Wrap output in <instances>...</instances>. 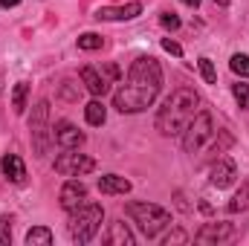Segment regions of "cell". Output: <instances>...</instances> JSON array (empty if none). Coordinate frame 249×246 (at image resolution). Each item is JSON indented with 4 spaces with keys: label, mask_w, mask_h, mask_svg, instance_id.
<instances>
[{
    "label": "cell",
    "mask_w": 249,
    "mask_h": 246,
    "mask_svg": "<svg viewBox=\"0 0 249 246\" xmlns=\"http://www.w3.org/2000/svg\"><path fill=\"white\" fill-rule=\"evenodd\" d=\"M162 90V67L151 55H139L130 64L127 78L113 93V107L119 113H142L148 110Z\"/></svg>",
    "instance_id": "1"
},
{
    "label": "cell",
    "mask_w": 249,
    "mask_h": 246,
    "mask_svg": "<svg viewBox=\"0 0 249 246\" xmlns=\"http://www.w3.org/2000/svg\"><path fill=\"white\" fill-rule=\"evenodd\" d=\"M197 107H200L197 90H194V87H177V90L162 102V107L157 110L154 124H157V130H160L162 136H183V130H186L188 122L194 119Z\"/></svg>",
    "instance_id": "2"
},
{
    "label": "cell",
    "mask_w": 249,
    "mask_h": 246,
    "mask_svg": "<svg viewBox=\"0 0 249 246\" xmlns=\"http://www.w3.org/2000/svg\"><path fill=\"white\" fill-rule=\"evenodd\" d=\"M124 214L139 226V232L148 238V241H157L168 226H171V211H165L162 206L157 203H148V200H133L124 206Z\"/></svg>",
    "instance_id": "3"
},
{
    "label": "cell",
    "mask_w": 249,
    "mask_h": 246,
    "mask_svg": "<svg viewBox=\"0 0 249 246\" xmlns=\"http://www.w3.org/2000/svg\"><path fill=\"white\" fill-rule=\"evenodd\" d=\"M102 223H105V209H102L99 203H81L78 209L70 211V223H67V229H70V238H72L75 244L84 246V244H90V241L99 235Z\"/></svg>",
    "instance_id": "4"
},
{
    "label": "cell",
    "mask_w": 249,
    "mask_h": 246,
    "mask_svg": "<svg viewBox=\"0 0 249 246\" xmlns=\"http://www.w3.org/2000/svg\"><path fill=\"white\" fill-rule=\"evenodd\" d=\"M29 139H32V154L38 159L47 157L50 151V142H53V127H50V102L41 99L35 107H32V116H29Z\"/></svg>",
    "instance_id": "5"
},
{
    "label": "cell",
    "mask_w": 249,
    "mask_h": 246,
    "mask_svg": "<svg viewBox=\"0 0 249 246\" xmlns=\"http://www.w3.org/2000/svg\"><path fill=\"white\" fill-rule=\"evenodd\" d=\"M212 136H214V116H212L209 110H197L194 119L188 122V127L183 130V151H186V154L203 151Z\"/></svg>",
    "instance_id": "6"
},
{
    "label": "cell",
    "mask_w": 249,
    "mask_h": 246,
    "mask_svg": "<svg viewBox=\"0 0 249 246\" xmlns=\"http://www.w3.org/2000/svg\"><path fill=\"white\" fill-rule=\"evenodd\" d=\"M96 168V159L87 154H78V148H64V154L55 157V174L61 177H84Z\"/></svg>",
    "instance_id": "7"
},
{
    "label": "cell",
    "mask_w": 249,
    "mask_h": 246,
    "mask_svg": "<svg viewBox=\"0 0 249 246\" xmlns=\"http://www.w3.org/2000/svg\"><path fill=\"white\" fill-rule=\"evenodd\" d=\"M235 238V226L232 223H206L197 235H194V244H203V246H217V244H226Z\"/></svg>",
    "instance_id": "8"
},
{
    "label": "cell",
    "mask_w": 249,
    "mask_h": 246,
    "mask_svg": "<svg viewBox=\"0 0 249 246\" xmlns=\"http://www.w3.org/2000/svg\"><path fill=\"white\" fill-rule=\"evenodd\" d=\"M58 203H61V209L70 214L72 209H78L81 203H87V185L81 183V180H75V177H70L67 183L61 185V194H58Z\"/></svg>",
    "instance_id": "9"
},
{
    "label": "cell",
    "mask_w": 249,
    "mask_h": 246,
    "mask_svg": "<svg viewBox=\"0 0 249 246\" xmlns=\"http://www.w3.org/2000/svg\"><path fill=\"white\" fill-rule=\"evenodd\" d=\"M235 180H238V168H235V162L226 159V157H220V159L212 165V171H209V183L214 185V188H229Z\"/></svg>",
    "instance_id": "10"
},
{
    "label": "cell",
    "mask_w": 249,
    "mask_h": 246,
    "mask_svg": "<svg viewBox=\"0 0 249 246\" xmlns=\"http://www.w3.org/2000/svg\"><path fill=\"white\" fill-rule=\"evenodd\" d=\"M53 142H58L61 148H81L84 145V133L72 122L61 119V122H55V127H53Z\"/></svg>",
    "instance_id": "11"
},
{
    "label": "cell",
    "mask_w": 249,
    "mask_h": 246,
    "mask_svg": "<svg viewBox=\"0 0 249 246\" xmlns=\"http://www.w3.org/2000/svg\"><path fill=\"white\" fill-rule=\"evenodd\" d=\"M81 84H84L93 96H105L113 81H110L107 72H102V70H96V67H84V70H81Z\"/></svg>",
    "instance_id": "12"
},
{
    "label": "cell",
    "mask_w": 249,
    "mask_h": 246,
    "mask_svg": "<svg viewBox=\"0 0 249 246\" xmlns=\"http://www.w3.org/2000/svg\"><path fill=\"white\" fill-rule=\"evenodd\" d=\"M105 244L107 246H133L136 238H133V232H130V226L124 220H113L107 226V232H105Z\"/></svg>",
    "instance_id": "13"
},
{
    "label": "cell",
    "mask_w": 249,
    "mask_h": 246,
    "mask_svg": "<svg viewBox=\"0 0 249 246\" xmlns=\"http://www.w3.org/2000/svg\"><path fill=\"white\" fill-rule=\"evenodd\" d=\"M136 15H142V6H139V3L107 6V9H99V12H96V18H99V20H133Z\"/></svg>",
    "instance_id": "14"
},
{
    "label": "cell",
    "mask_w": 249,
    "mask_h": 246,
    "mask_svg": "<svg viewBox=\"0 0 249 246\" xmlns=\"http://www.w3.org/2000/svg\"><path fill=\"white\" fill-rule=\"evenodd\" d=\"M0 168L6 174V180H12V183H23L26 180V165H23V159L18 154H6L0 159Z\"/></svg>",
    "instance_id": "15"
},
{
    "label": "cell",
    "mask_w": 249,
    "mask_h": 246,
    "mask_svg": "<svg viewBox=\"0 0 249 246\" xmlns=\"http://www.w3.org/2000/svg\"><path fill=\"white\" fill-rule=\"evenodd\" d=\"M99 191L102 194H127L130 180L122 174H105V177H99Z\"/></svg>",
    "instance_id": "16"
},
{
    "label": "cell",
    "mask_w": 249,
    "mask_h": 246,
    "mask_svg": "<svg viewBox=\"0 0 249 246\" xmlns=\"http://www.w3.org/2000/svg\"><path fill=\"white\" fill-rule=\"evenodd\" d=\"M84 119H87V124H105V119H107V107L99 102V99H93L87 107H84Z\"/></svg>",
    "instance_id": "17"
},
{
    "label": "cell",
    "mask_w": 249,
    "mask_h": 246,
    "mask_svg": "<svg viewBox=\"0 0 249 246\" xmlns=\"http://www.w3.org/2000/svg\"><path fill=\"white\" fill-rule=\"evenodd\" d=\"M26 244L29 246H50L53 244V232L47 226H35V229L26 232Z\"/></svg>",
    "instance_id": "18"
},
{
    "label": "cell",
    "mask_w": 249,
    "mask_h": 246,
    "mask_svg": "<svg viewBox=\"0 0 249 246\" xmlns=\"http://www.w3.org/2000/svg\"><path fill=\"white\" fill-rule=\"evenodd\" d=\"M26 96H29V84H26V81H18V84H15V93H12V107H15V113H23V110H26Z\"/></svg>",
    "instance_id": "19"
},
{
    "label": "cell",
    "mask_w": 249,
    "mask_h": 246,
    "mask_svg": "<svg viewBox=\"0 0 249 246\" xmlns=\"http://www.w3.org/2000/svg\"><path fill=\"white\" fill-rule=\"evenodd\" d=\"M247 206H249V183H244V185H241V191L229 200V206H226V209H229L232 214H238V211H244Z\"/></svg>",
    "instance_id": "20"
},
{
    "label": "cell",
    "mask_w": 249,
    "mask_h": 246,
    "mask_svg": "<svg viewBox=\"0 0 249 246\" xmlns=\"http://www.w3.org/2000/svg\"><path fill=\"white\" fill-rule=\"evenodd\" d=\"M229 67H232V72H235V75L249 78V55H244V53H235V55L229 58Z\"/></svg>",
    "instance_id": "21"
},
{
    "label": "cell",
    "mask_w": 249,
    "mask_h": 246,
    "mask_svg": "<svg viewBox=\"0 0 249 246\" xmlns=\"http://www.w3.org/2000/svg\"><path fill=\"white\" fill-rule=\"evenodd\" d=\"M102 35H96V32H84V35H78V50H87V53H93V50H102Z\"/></svg>",
    "instance_id": "22"
},
{
    "label": "cell",
    "mask_w": 249,
    "mask_h": 246,
    "mask_svg": "<svg viewBox=\"0 0 249 246\" xmlns=\"http://www.w3.org/2000/svg\"><path fill=\"white\" fill-rule=\"evenodd\" d=\"M197 67H200V75L206 78V84H217V72H214V64L209 61V58H200V61H197Z\"/></svg>",
    "instance_id": "23"
},
{
    "label": "cell",
    "mask_w": 249,
    "mask_h": 246,
    "mask_svg": "<svg viewBox=\"0 0 249 246\" xmlns=\"http://www.w3.org/2000/svg\"><path fill=\"white\" fill-rule=\"evenodd\" d=\"M232 93H235V99H238V105H241L244 110H249V84H244V81H238V84H232Z\"/></svg>",
    "instance_id": "24"
},
{
    "label": "cell",
    "mask_w": 249,
    "mask_h": 246,
    "mask_svg": "<svg viewBox=\"0 0 249 246\" xmlns=\"http://www.w3.org/2000/svg\"><path fill=\"white\" fill-rule=\"evenodd\" d=\"M12 244V220L3 214L0 217V246H9Z\"/></svg>",
    "instance_id": "25"
},
{
    "label": "cell",
    "mask_w": 249,
    "mask_h": 246,
    "mask_svg": "<svg viewBox=\"0 0 249 246\" xmlns=\"http://www.w3.org/2000/svg\"><path fill=\"white\" fill-rule=\"evenodd\" d=\"M160 23H162L165 29H171V32L180 29V18H177L174 12H162V15H160Z\"/></svg>",
    "instance_id": "26"
},
{
    "label": "cell",
    "mask_w": 249,
    "mask_h": 246,
    "mask_svg": "<svg viewBox=\"0 0 249 246\" xmlns=\"http://www.w3.org/2000/svg\"><path fill=\"white\" fill-rule=\"evenodd\" d=\"M188 241V235L183 232V229H174V232H168L165 238H162V244L165 246H171V244H186Z\"/></svg>",
    "instance_id": "27"
},
{
    "label": "cell",
    "mask_w": 249,
    "mask_h": 246,
    "mask_svg": "<svg viewBox=\"0 0 249 246\" xmlns=\"http://www.w3.org/2000/svg\"><path fill=\"white\" fill-rule=\"evenodd\" d=\"M162 50H165V53H171V55H177V58L183 55V47H180L177 41H171V38H162Z\"/></svg>",
    "instance_id": "28"
},
{
    "label": "cell",
    "mask_w": 249,
    "mask_h": 246,
    "mask_svg": "<svg viewBox=\"0 0 249 246\" xmlns=\"http://www.w3.org/2000/svg\"><path fill=\"white\" fill-rule=\"evenodd\" d=\"M20 0H0V6H6V9H12V6H18Z\"/></svg>",
    "instance_id": "29"
},
{
    "label": "cell",
    "mask_w": 249,
    "mask_h": 246,
    "mask_svg": "<svg viewBox=\"0 0 249 246\" xmlns=\"http://www.w3.org/2000/svg\"><path fill=\"white\" fill-rule=\"evenodd\" d=\"M183 3H186V6H191V9H197V6H200V0H183Z\"/></svg>",
    "instance_id": "30"
},
{
    "label": "cell",
    "mask_w": 249,
    "mask_h": 246,
    "mask_svg": "<svg viewBox=\"0 0 249 246\" xmlns=\"http://www.w3.org/2000/svg\"><path fill=\"white\" fill-rule=\"evenodd\" d=\"M214 3H217V6H229V0H214Z\"/></svg>",
    "instance_id": "31"
}]
</instances>
